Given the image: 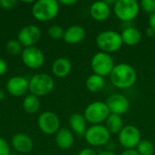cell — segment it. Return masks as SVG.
Segmentation results:
<instances>
[{"label": "cell", "mask_w": 155, "mask_h": 155, "mask_svg": "<svg viewBox=\"0 0 155 155\" xmlns=\"http://www.w3.org/2000/svg\"><path fill=\"white\" fill-rule=\"evenodd\" d=\"M120 155H140L136 149H127V150H124L122 153Z\"/></svg>", "instance_id": "d6a6232c"}, {"label": "cell", "mask_w": 155, "mask_h": 155, "mask_svg": "<svg viewBox=\"0 0 155 155\" xmlns=\"http://www.w3.org/2000/svg\"><path fill=\"white\" fill-rule=\"evenodd\" d=\"M110 114L111 113L104 102L95 101L86 106L84 112V116L87 123L95 125L104 123Z\"/></svg>", "instance_id": "8992f818"}, {"label": "cell", "mask_w": 155, "mask_h": 155, "mask_svg": "<svg viewBox=\"0 0 155 155\" xmlns=\"http://www.w3.org/2000/svg\"><path fill=\"white\" fill-rule=\"evenodd\" d=\"M146 35L149 36V37H153L155 35V31L150 26H148V28L146 29Z\"/></svg>", "instance_id": "d590c367"}, {"label": "cell", "mask_w": 155, "mask_h": 155, "mask_svg": "<svg viewBox=\"0 0 155 155\" xmlns=\"http://www.w3.org/2000/svg\"><path fill=\"white\" fill-rule=\"evenodd\" d=\"M6 91L9 94L15 97L26 95L29 91V80L21 75L10 77L5 84Z\"/></svg>", "instance_id": "4fadbf2b"}, {"label": "cell", "mask_w": 155, "mask_h": 155, "mask_svg": "<svg viewBox=\"0 0 155 155\" xmlns=\"http://www.w3.org/2000/svg\"><path fill=\"white\" fill-rule=\"evenodd\" d=\"M16 3L15 0H0V6L3 9H12Z\"/></svg>", "instance_id": "f546056e"}, {"label": "cell", "mask_w": 155, "mask_h": 155, "mask_svg": "<svg viewBox=\"0 0 155 155\" xmlns=\"http://www.w3.org/2000/svg\"><path fill=\"white\" fill-rule=\"evenodd\" d=\"M136 151L140 155H153L155 147L152 142L148 140H142L137 145Z\"/></svg>", "instance_id": "d4e9b609"}, {"label": "cell", "mask_w": 155, "mask_h": 155, "mask_svg": "<svg viewBox=\"0 0 155 155\" xmlns=\"http://www.w3.org/2000/svg\"><path fill=\"white\" fill-rule=\"evenodd\" d=\"M104 126L111 134H119L124 128V121L120 115L110 114L104 122Z\"/></svg>", "instance_id": "7402d4cb"}, {"label": "cell", "mask_w": 155, "mask_h": 155, "mask_svg": "<svg viewBox=\"0 0 155 155\" xmlns=\"http://www.w3.org/2000/svg\"><path fill=\"white\" fill-rule=\"evenodd\" d=\"M90 15L97 22L105 21L111 15V5L105 1L94 2L90 6Z\"/></svg>", "instance_id": "2e32d148"}, {"label": "cell", "mask_w": 155, "mask_h": 155, "mask_svg": "<svg viewBox=\"0 0 155 155\" xmlns=\"http://www.w3.org/2000/svg\"><path fill=\"white\" fill-rule=\"evenodd\" d=\"M11 145L19 153H28L34 147V143L30 136L25 134H16L11 139Z\"/></svg>", "instance_id": "9a60e30c"}, {"label": "cell", "mask_w": 155, "mask_h": 155, "mask_svg": "<svg viewBox=\"0 0 155 155\" xmlns=\"http://www.w3.org/2000/svg\"><path fill=\"white\" fill-rule=\"evenodd\" d=\"M10 145L3 137H0V155H10Z\"/></svg>", "instance_id": "f1b7e54d"}, {"label": "cell", "mask_w": 155, "mask_h": 155, "mask_svg": "<svg viewBox=\"0 0 155 155\" xmlns=\"http://www.w3.org/2000/svg\"><path fill=\"white\" fill-rule=\"evenodd\" d=\"M41 37V30L35 25L24 26L17 35V40L25 47L35 46Z\"/></svg>", "instance_id": "7c38bea8"}, {"label": "cell", "mask_w": 155, "mask_h": 155, "mask_svg": "<svg viewBox=\"0 0 155 155\" xmlns=\"http://www.w3.org/2000/svg\"><path fill=\"white\" fill-rule=\"evenodd\" d=\"M97 155H117V154H116V153H114L113 151L104 150V151H101V152H99Z\"/></svg>", "instance_id": "8d00e7d4"}, {"label": "cell", "mask_w": 155, "mask_h": 155, "mask_svg": "<svg viewBox=\"0 0 155 155\" xmlns=\"http://www.w3.org/2000/svg\"><path fill=\"white\" fill-rule=\"evenodd\" d=\"M37 124L40 131L47 135L55 134L60 129L59 117L53 112H43L37 119Z\"/></svg>", "instance_id": "30bf717a"}, {"label": "cell", "mask_w": 155, "mask_h": 155, "mask_svg": "<svg viewBox=\"0 0 155 155\" xmlns=\"http://www.w3.org/2000/svg\"><path fill=\"white\" fill-rule=\"evenodd\" d=\"M59 2L56 0H38L33 3L32 15L41 22H47L57 16L59 13Z\"/></svg>", "instance_id": "3957f363"}, {"label": "cell", "mask_w": 155, "mask_h": 155, "mask_svg": "<svg viewBox=\"0 0 155 155\" xmlns=\"http://www.w3.org/2000/svg\"><path fill=\"white\" fill-rule=\"evenodd\" d=\"M24 64L30 69H39L45 63V54L37 46L25 47L21 54Z\"/></svg>", "instance_id": "8fae6325"}, {"label": "cell", "mask_w": 155, "mask_h": 155, "mask_svg": "<svg viewBox=\"0 0 155 155\" xmlns=\"http://www.w3.org/2000/svg\"><path fill=\"white\" fill-rule=\"evenodd\" d=\"M5 49L7 51L8 54H12V55H17V54H22V45L19 43L18 40H10L6 43L5 45Z\"/></svg>", "instance_id": "484cf974"}, {"label": "cell", "mask_w": 155, "mask_h": 155, "mask_svg": "<svg viewBox=\"0 0 155 155\" xmlns=\"http://www.w3.org/2000/svg\"><path fill=\"white\" fill-rule=\"evenodd\" d=\"M123 43L128 46L137 45L142 40L141 32L134 26H127L121 33Z\"/></svg>", "instance_id": "ffe728a7"}, {"label": "cell", "mask_w": 155, "mask_h": 155, "mask_svg": "<svg viewBox=\"0 0 155 155\" xmlns=\"http://www.w3.org/2000/svg\"><path fill=\"white\" fill-rule=\"evenodd\" d=\"M23 108L24 110L30 114H35L38 112L40 108V101L39 98L34 94H26L23 101Z\"/></svg>", "instance_id": "cb8c5ba5"}, {"label": "cell", "mask_w": 155, "mask_h": 155, "mask_svg": "<svg viewBox=\"0 0 155 155\" xmlns=\"http://www.w3.org/2000/svg\"><path fill=\"white\" fill-rule=\"evenodd\" d=\"M149 26L155 31V13L149 16Z\"/></svg>", "instance_id": "836d02e7"}, {"label": "cell", "mask_w": 155, "mask_h": 155, "mask_svg": "<svg viewBox=\"0 0 155 155\" xmlns=\"http://www.w3.org/2000/svg\"><path fill=\"white\" fill-rule=\"evenodd\" d=\"M142 134L140 130L132 124L124 126L122 131L118 134L119 143L125 150L136 149L139 143L142 141Z\"/></svg>", "instance_id": "9c48e42d"}, {"label": "cell", "mask_w": 155, "mask_h": 155, "mask_svg": "<svg viewBox=\"0 0 155 155\" xmlns=\"http://www.w3.org/2000/svg\"><path fill=\"white\" fill-rule=\"evenodd\" d=\"M115 64L110 54L104 52H97L91 59V68L94 74L100 76H109L114 67Z\"/></svg>", "instance_id": "ba28073f"}, {"label": "cell", "mask_w": 155, "mask_h": 155, "mask_svg": "<svg viewBox=\"0 0 155 155\" xmlns=\"http://www.w3.org/2000/svg\"><path fill=\"white\" fill-rule=\"evenodd\" d=\"M55 143L63 150L72 148L74 143V136L73 132L68 128H60L55 134Z\"/></svg>", "instance_id": "ac0fdd59"}, {"label": "cell", "mask_w": 155, "mask_h": 155, "mask_svg": "<svg viewBox=\"0 0 155 155\" xmlns=\"http://www.w3.org/2000/svg\"><path fill=\"white\" fill-rule=\"evenodd\" d=\"M95 43L101 52L106 54L119 51L124 45L121 34L114 30H104L100 32L95 38Z\"/></svg>", "instance_id": "7a4b0ae2"}, {"label": "cell", "mask_w": 155, "mask_h": 155, "mask_svg": "<svg viewBox=\"0 0 155 155\" xmlns=\"http://www.w3.org/2000/svg\"><path fill=\"white\" fill-rule=\"evenodd\" d=\"M64 28L58 25H51L48 29V35L53 39H61L64 37Z\"/></svg>", "instance_id": "4316f807"}, {"label": "cell", "mask_w": 155, "mask_h": 155, "mask_svg": "<svg viewBox=\"0 0 155 155\" xmlns=\"http://www.w3.org/2000/svg\"><path fill=\"white\" fill-rule=\"evenodd\" d=\"M54 87V81L47 74H35L29 79V92L37 97L47 95Z\"/></svg>", "instance_id": "5b68a950"}, {"label": "cell", "mask_w": 155, "mask_h": 155, "mask_svg": "<svg viewBox=\"0 0 155 155\" xmlns=\"http://www.w3.org/2000/svg\"><path fill=\"white\" fill-rule=\"evenodd\" d=\"M105 85L104 77L100 76L98 74H93L89 75L85 81V86L88 91L92 93H98L104 89Z\"/></svg>", "instance_id": "603a6c76"}, {"label": "cell", "mask_w": 155, "mask_h": 155, "mask_svg": "<svg viewBox=\"0 0 155 155\" xmlns=\"http://www.w3.org/2000/svg\"><path fill=\"white\" fill-rule=\"evenodd\" d=\"M5 92H4L3 90H1V89H0V102H2V101L5 99Z\"/></svg>", "instance_id": "74e56055"}, {"label": "cell", "mask_w": 155, "mask_h": 155, "mask_svg": "<svg viewBox=\"0 0 155 155\" xmlns=\"http://www.w3.org/2000/svg\"><path fill=\"white\" fill-rule=\"evenodd\" d=\"M6 71H7V63L4 59L0 58V76L4 75L6 73Z\"/></svg>", "instance_id": "1f68e13d"}, {"label": "cell", "mask_w": 155, "mask_h": 155, "mask_svg": "<svg viewBox=\"0 0 155 155\" xmlns=\"http://www.w3.org/2000/svg\"><path fill=\"white\" fill-rule=\"evenodd\" d=\"M85 37V30L83 26L74 25L64 30V41L69 45H76L81 43Z\"/></svg>", "instance_id": "e0dca14e"}, {"label": "cell", "mask_w": 155, "mask_h": 155, "mask_svg": "<svg viewBox=\"0 0 155 155\" xmlns=\"http://www.w3.org/2000/svg\"><path fill=\"white\" fill-rule=\"evenodd\" d=\"M140 9V4L136 0H116L113 7L115 16L124 23L134 20Z\"/></svg>", "instance_id": "277c9868"}, {"label": "cell", "mask_w": 155, "mask_h": 155, "mask_svg": "<svg viewBox=\"0 0 155 155\" xmlns=\"http://www.w3.org/2000/svg\"><path fill=\"white\" fill-rule=\"evenodd\" d=\"M141 8L150 15L155 13V0H143L140 3Z\"/></svg>", "instance_id": "83f0119b"}, {"label": "cell", "mask_w": 155, "mask_h": 155, "mask_svg": "<svg viewBox=\"0 0 155 155\" xmlns=\"http://www.w3.org/2000/svg\"><path fill=\"white\" fill-rule=\"evenodd\" d=\"M109 77L112 84L116 88L127 89L135 84L137 80V73L131 64L120 63L114 65Z\"/></svg>", "instance_id": "6da1fadb"}, {"label": "cell", "mask_w": 155, "mask_h": 155, "mask_svg": "<svg viewBox=\"0 0 155 155\" xmlns=\"http://www.w3.org/2000/svg\"><path fill=\"white\" fill-rule=\"evenodd\" d=\"M98 153L93 149V148H90V147H87V148H84L82 149L77 155H97Z\"/></svg>", "instance_id": "4dcf8cb0"}, {"label": "cell", "mask_w": 155, "mask_h": 155, "mask_svg": "<svg viewBox=\"0 0 155 155\" xmlns=\"http://www.w3.org/2000/svg\"><path fill=\"white\" fill-rule=\"evenodd\" d=\"M87 122L84 116V114L75 113L73 114L69 118V125L71 128V131L76 134L77 135H84L87 127H86Z\"/></svg>", "instance_id": "44dd1931"}, {"label": "cell", "mask_w": 155, "mask_h": 155, "mask_svg": "<svg viewBox=\"0 0 155 155\" xmlns=\"http://www.w3.org/2000/svg\"><path fill=\"white\" fill-rule=\"evenodd\" d=\"M86 143L93 147H100L106 145L111 139V134L104 124L91 125L84 134Z\"/></svg>", "instance_id": "52a82bcc"}, {"label": "cell", "mask_w": 155, "mask_h": 155, "mask_svg": "<svg viewBox=\"0 0 155 155\" xmlns=\"http://www.w3.org/2000/svg\"><path fill=\"white\" fill-rule=\"evenodd\" d=\"M111 114L123 115L126 114L130 108V102L126 96L121 94H111L105 102Z\"/></svg>", "instance_id": "5bb4252c"}, {"label": "cell", "mask_w": 155, "mask_h": 155, "mask_svg": "<svg viewBox=\"0 0 155 155\" xmlns=\"http://www.w3.org/2000/svg\"><path fill=\"white\" fill-rule=\"evenodd\" d=\"M72 70V64L69 59L65 57H59L54 61L52 64L53 74L59 78H64L69 75Z\"/></svg>", "instance_id": "d6986e66"}, {"label": "cell", "mask_w": 155, "mask_h": 155, "mask_svg": "<svg viewBox=\"0 0 155 155\" xmlns=\"http://www.w3.org/2000/svg\"><path fill=\"white\" fill-rule=\"evenodd\" d=\"M76 0H61L59 1V4L64 5H73L74 4H76Z\"/></svg>", "instance_id": "e575fe53"}]
</instances>
